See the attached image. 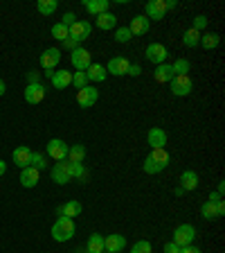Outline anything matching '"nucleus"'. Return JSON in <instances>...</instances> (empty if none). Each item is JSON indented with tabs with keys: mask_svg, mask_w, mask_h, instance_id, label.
Segmentation results:
<instances>
[{
	"mask_svg": "<svg viewBox=\"0 0 225 253\" xmlns=\"http://www.w3.org/2000/svg\"><path fill=\"white\" fill-rule=\"evenodd\" d=\"M169 163H171V156L167 149H151V154L142 163V169L147 174H160L169 168Z\"/></svg>",
	"mask_w": 225,
	"mask_h": 253,
	"instance_id": "obj_1",
	"label": "nucleus"
},
{
	"mask_svg": "<svg viewBox=\"0 0 225 253\" xmlns=\"http://www.w3.org/2000/svg\"><path fill=\"white\" fill-rule=\"evenodd\" d=\"M74 233H77V226H74V219H70V217H59L52 224L54 242H68L74 237Z\"/></svg>",
	"mask_w": 225,
	"mask_h": 253,
	"instance_id": "obj_2",
	"label": "nucleus"
},
{
	"mask_svg": "<svg viewBox=\"0 0 225 253\" xmlns=\"http://www.w3.org/2000/svg\"><path fill=\"white\" fill-rule=\"evenodd\" d=\"M196 235H198V231H196V226H192V224H180V226H176V231H173V237L171 242L176 244V247H189V244H194Z\"/></svg>",
	"mask_w": 225,
	"mask_h": 253,
	"instance_id": "obj_3",
	"label": "nucleus"
},
{
	"mask_svg": "<svg viewBox=\"0 0 225 253\" xmlns=\"http://www.w3.org/2000/svg\"><path fill=\"white\" fill-rule=\"evenodd\" d=\"M169 88L176 97H187L192 90H194V79L189 75H173V79L169 82Z\"/></svg>",
	"mask_w": 225,
	"mask_h": 253,
	"instance_id": "obj_4",
	"label": "nucleus"
},
{
	"mask_svg": "<svg viewBox=\"0 0 225 253\" xmlns=\"http://www.w3.org/2000/svg\"><path fill=\"white\" fill-rule=\"evenodd\" d=\"M38 61H41V68L45 70V77H52V73L57 70L59 61H61V50L59 47H47V50H43Z\"/></svg>",
	"mask_w": 225,
	"mask_h": 253,
	"instance_id": "obj_5",
	"label": "nucleus"
},
{
	"mask_svg": "<svg viewBox=\"0 0 225 253\" xmlns=\"http://www.w3.org/2000/svg\"><path fill=\"white\" fill-rule=\"evenodd\" d=\"M144 57H147V61H151L153 66H162L169 59V50L162 43H149L147 50H144Z\"/></svg>",
	"mask_w": 225,
	"mask_h": 253,
	"instance_id": "obj_6",
	"label": "nucleus"
},
{
	"mask_svg": "<svg viewBox=\"0 0 225 253\" xmlns=\"http://www.w3.org/2000/svg\"><path fill=\"white\" fill-rule=\"evenodd\" d=\"M68 142L65 140H61V138H50V142L45 145V154L50 158H54V161H65L68 158Z\"/></svg>",
	"mask_w": 225,
	"mask_h": 253,
	"instance_id": "obj_7",
	"label": "nucleus"
},
{
	"mask_svg": "<svg viewBox=\"0 0 225 253\" xmlns=\"http://www.w3.org/2000/svg\"><path fill=\"white\" fill-rule=\"evenodd\" d=\"M90 34H93V25H90L88 21H79V18H77V21L68 27V37L74 39L79 45H81L86 39H90Z\"/></svg>",
	"mask_w": 225,
	"mask_h": 253,
	"instance_id": "obj_8",
	"label": "nucleus"
},
{
	"mask_svg": "<svg viewBox=\"0 0 225 253\" xmlns=\"http://www.w3.org/2000/svg\"><path fill=\"white\" fill-rule=\"evenodd\" d=\"M200 215H203V219H207V221H214V219H219V217H223L225 215V201L223 199H219V201H205L203 206H200Z\"/></svg>",
	"mask_w": 225,
	"mask_h": 253,
	"instance_id": "obj_9",
	"label": "nucleus"
},
{
	"mask_svg": "<svg viewBox=\"0 0 225 253\" xmlns=\"http://www.w3.org/2000/svg\"><path fill=\"white\" fill-rule=\"evenodd\" d=\"M70 61H72L74 70L86 73V70H88V66L93 63V54H90L86 47H77V50H72V52H70Z\"/></svg>",
	"mask_w": 225,
	"mask_h": 253,
	"instance_id": "obj_10",
	"label": "nucleus"
},
{
	"mask_svg": "<svg viewBox=\"0 0 225 253\" xmlns=\"http://www.w3.org/2000/svg\"><path fill=\"white\" fill-rule=\"evenodd\" d=\"M97 100H99V90L95 88V86H86V88L77 90V104L81 106V109H90V106L97 104Z\"/></svg>",
	"mask_w": 225,
	"mask_h": 253,
	"instance_id": "obj_11",
	"label": "nucleus"
},
{
	"mask_svg": "<svg viewBox=\"0 0 225 253\" xmlns=\"http://www.w3.org/2000/svg\"><path fill=\"white\" fill-rule=\"evenodd\" d=\"M147 142L151 149H164L167 147V131L162 126H151L147 133Z\"/></svg>",
	"mask_w": 225,
	"mask_h": 253,
	"instance_id": "obj_12",
	"label": "nucleus"
},
{
	"mask_svg": "<svg viewBox=\"0 0 225 253\" xmlns=\"http://www.w3.org/2000/svg\"><path fill=\"white\" fill-rule=\"evenodd\" d=\"M164 14H167V7H164V0H149L144 5V16L149 21H162Z\"/></svg>",
	"mask_w": 225,
	"mask_h": 253,
	"instance_id": "obj_13",
	"label": "nucleus"
},
{
	"mask_svg": "<svg viewBox=\"0 0 225 253\" xmlns=\"http://www.w3.org/2000/svg\"><path fill=\"white\" fill-rule=\"evenodd\" d=\"M126 249V237L120 233H110L104 237V251L106 253H122Z\"/></svg>",
	"mask_w": 225,
	"mask_h": 253,
	"instance_id": "obj_14",
	"label": "nucleus"
},
{
	"mask_svg": "<svg viewBox=\"0 0 225 253\" xmlns=\"http://www.w3.org/2000/svg\"><path fill=\"white\" fill-rule=\"evenodd\" d=\"M11 158H14L16 168L25 169V168H30V163H32V149L27 147V145H18V147L11 152Z\"/></svg>",
	"mask_w": 225,
	"mask_h": 253,
	"instance_id": "obj_15",
	"label": "nucleus"
},
{
	"mask_svg": "<svg viewBox=\"0 0 225 253\" xmlns=\"http://www.w3.org/2000/svg\"><path fill=\"white\" fill-rule=\"evenodd\" d=\"M45 86L43 84H27L25 86V102L27 104H41L45 100Z\"/></svg>",
	"mask_w": 225,
	"mask_h": 253,
	"instance_id": "obj_16",
	"label": "nucleus"
},
{
	"mask_svg": "<svg viewBox=\"0 0 225 253\" xmlns=\"http://www.w3.org/2000/svg\"><path fill=\"white\" fill-rule=\"evenodd\" d=\"M129 66H131V61H129L126 57H113L108 61V66H106V73L115 75V77H122V75H126Z\"/></svg>",
	"mask_w": 225,
	"mask_h": 253,
	"instance_id": "obj_17",
	"label": "nucleus"
},
{
	"mask_svg": "<svg viewBox=\"0 0 225 253\" xmlns=\"http://www.w3.org/2000/svg\"><path fill=\"white\" fill-rule=\"evenodd\" d=\"M149 27H151V21H149L144 14H137L131 18V25H129V30H131L133 37H142V34H147Z\"/></svg>",
	"mask_w": 225,
	"mask_h": 253,
	"instance_id": "obj_18",
	"label": "nucleus"
},
{
	"mask_svg": "<svg viewBox=\"0 0 225 253\" xmlns=\"http://www.w3.org/2000/svg\"><path fill=\"white\" fill-rule=\"evenodd\" d=\"M65 168H68V176L70 181H79V183H86L88 181V169H86L84 163H70V161H65Z\"/></svg>",
	"mask_w": 225,
	"mask_h": 253,
	"instance_id": "obj_19",
	"label": "nucleus"
},
{
	"mask_svg": "<svg viewBox=\"0 0 225 253\" xmlns=\"http://www.w3.org/2000/svg\"><path fill=\"white\" fill-rule=\"evenodd\" d=\"M38 181H41V172H38L36 168H25L21 169V185L23 188H36Z\"/></svg>",
	"mask_w": 225,
	"mask_h": 253,
	"instance_id": "obj_20",
	"label": "nucleus"
},
{
	"mask_svg": "<svg viewBox=\"0 0 225 253\" xmlns=\"http://www.w3.org/2000/svg\"><path fill=\"white\" fill-rule=\"evenodd\" d=\"M50 84L57 90L68 88V86L72 84V73H68V70H54L52 77H50Z\"/></svg>",
	"mask_w": 225,
	"mask_h": 253,
	"instance_id": "obj_21",
	"label": "nucleus"
},
{
	"mask_svg": "<svg viewBox=\"0 0 225 253\" xmlns=\"http://www.w3.org/2000/svg\"><path fill=\"white\" fill-rule=\"evenodd\" d=\"M50 176H52V181L57 185H65L70 181L68 176V168H65V161H59V163L52 165V169H50Z\"/></svg>",
	"mask_w": 225,
	"mask_h": 253,
	"instance_id": "obj_22",
	"label": "nucleus"
},
{
	"mask_svg": "<svg viewBox=\"0 0 225 253\" xmlns=\"http://www.w3.org/2000/svg\"><path fill=\"white\" fill-rule=\"evenodd\" d=\"M81 5H84V9L88 11L90 16H99V14H104V11H108L110 0H81Z\"/></svg>",
	"mask_w": 225,
	"mask_h": 253,
	"instance_id": "obj_23",
	"label": "nucleus"
},
{
	"mask_svg": "<svg viewBox=\"0 0 225 253\" xmlns=\"http://www.w3.org/2000/svg\"><path fill=\"white\" fill-rule=\"evenodd\" d=\"M198 174L194 172V169H185L183 174H180V188L185 190V192H192V190L198 188Z\"/></svg>",
	"mask_w": 225,
	"mask_h": 253,
	"instance_id": "obj_24",
	"label": "nucleus"
},
{
	"mask_svg": "<svg viewBox=\"0 0 225 253\" xmlns=\"http://www.w3.org/2000/svg\"><path fill=\"white\" fill-rule=\"evenodd\" d=\"M86 77H88V84L90 82H93V84H99V82H104V79L108 77V73H106V68L101 63H90L88 70H86Z\"/></svg>",
	"mask_w": 225,
	"mask_h": 253,
	"instance_id": "obj_25",
	"label": "nucleus"
},
{
	"mask_svg": "<svg viewBox=\"0 0 225 253\" xmlns=\"http://www.w3.org/2000/svg\"><path fill=\"white\" fill-rule=\"evenodd\" d=\"M95 25L99 27V30H115L117 27V16L115 14H110V11H104V14L99 16H95Z\"/></svg>",
	"mask_w": 225,
	"mask_h": 253,
	"instance_id": "obj_26",
	"label": "nucleus"
},
{
	"mask_svg": "<svg viewBox=\"0 0 225 253\" xmlns=\"http://www.w3.org/2000/svg\"><path fill=\"white\" fill-rule=\"evenodd\" d=\"M81 211H84V206L79 204V201H68V204H63L61 208L57 211L59 217H70V219H74V217L81 215Z\"/></svg>",
	"mask_w": 225,
	"mask_h": 253,
	"instance_id": "obj_27",
	"label": "nucleus"
},
{
	"mask_svg": "<svg viewBox=\"0 0 225 253\" xmlns=\"http://www.w3.org/2000/svg\"><path fill=\"white\" fill-rule=\"evenodd\" d=\"M153 79L158 84H169L173 79V70H171V63H162V66H156V73H153Z\"/></svg>",
	"mask_w": 225,
	"mask_h": 253,
	"instance_id": "obj_28",
	"label": "nucleus"
},
{
	"mask_svg": "<svg viewBox=\"0 0 225 253\" xmlns=\"http://www.w3.org/2000/svg\"><path fill=\"white\" fill-rule=\"evenodd\" d=\"M86 251L88 253H104V235L99 233H93L86 242Z\"/></svg>",
	"mask_w": 225,
	"mask_h": 253,
	"instance_id": "obj_29",
	"label": "nucleus"
},
{
	"mask_svg": "<svg viewBox=\"0 0 225 253\" xmlns=\"http://www.w3.org/2000/svg\"><path fill=\"white\" fill-rule=\"evenodd\" d=\"M219 43H221V37L216 32H203L198 45H203L205 50H214V47H219Z\"/></svg>",
	"mask_w": 225,
	"mask_h": 253,
	"instance_id": "obj_30",
	"label": "nucleus"
},
{
	"mask_svg": "<svg viewBox=\"0 0 225 253\" xmlns=\"http://www.w3.org/2000/svg\"><path fill=\"white\" fill-rule=\"evenodd\" d=\"M70 163H84L86 161V147L84 145H70L68 147V158Z\"/></svg>",
	"mask_w": 225,
	"mask_h": 253,
	"instance_id": "obj_31",
	"label": "nucleus"
},
{
	"mask_svg": "<svg viewBox=\"0 0 225 253\" xmlns=\"http://www.w3.org/2000/svg\"><path fill=\"white\" fill-rule=\"evenodd\" d=\"M36 9H38V14H43V16H52L54 11L59 9V0H38Z\"/></svg>",
	"mask_w": 225,
	"mask_h": 253,
	"instance_id": "obj_32",
	"label": "nucleus"
},
{
	"mask_svg": "<svg viewBox=\"0 0 225 253\" xmlns=\"http://www.w3.org/2000/svg\"><path fill=\"white\" fill-rule=\"evenodd\" d=\"M171 70H173V75H189L192 73V61L185 59V57H180L171 63Z\"/></svg>",
	"mask_w": 225,
	"mask_h": 253,
	"instance_id": "obj_33",
	"label": "nucleus"
},
{
	"mask_svg": "<svg viewBox=\"0 0 225 253\" xmlns=\"http://www.w3.org/2000/svg\"><path fill=\"white\" fill-rule=\"evenodd\" d=\"M200 43V32H196V30H185V34H183V45L185 47H196Z\"/></svg>",
	"mask_w": 225,
	"mask_h": 253,
	"instance_id": "obj_34",
	"label": "nucleus"
},
{
	"mask_svg": "<svg viewBox=\"0 0 225 253\" xmlns=\"http://www.w3.org/2000/svg\"><path fill=\"white\" fill-rule=\"evenodd\" d=\"M133 39L131 30H129V25H122V27H115V41L117 43H129Z\"/></svg>",
	"mask_w": 225,
	"mask_h": 253,
	"instance_id": "obj_35",
	"label": "nucleus"
},
{
	"mask_svg": "<svg viewBox=\"0 0 225 253\" xmlns=\"http://www.w3.org/2000/svg\"><path fill=\"white\" fill-rule=\"evenodd\" d=\"M32 168H36L38 172L41 169H45L47 168V158H45V154H38V152H32Z\"/></svg>",
	"mask_w": 225,
	"mask_h": 253,
	"instance_id": "obj_36",
	"label": "nucleus"
},
{
	"mask_svg": "<svg viewBox=\"0 0 225 253\" xmlns=\"http://www.w3.org/2000/svg\"><path fill=\"white\" fill-rule=\"evenodd\" d=\"M50 32H52V37L57 39V41H61V43L65 41V39H68V27L61 25V23H54L52 30H50Z\"/></svg>",
	"mask_w": 225,
	"mask_h": 253,
	"instance_id": "obj_37",
	"label": "nucleus"
},
{
	"mask_svg": "<svg viewBox=\"0 0 225 253\" xmlns=\"http://www.w3.org/2000/svg\"><path fill=\"white\" fill-rule=\"evenodd\" d=\"M72 86H74L77 90L86 88V86H88V77H86V73H81V70L72 73Z\"/></svg>",
	"mask_w": 225,
	"mask_h": 253,
	"instance_id": "obj_38",
	"label": "nucleus"
},
{
	"mask_svg": "<svg viewBox=\"0 0 225 253\" xmlns=\"http://www.w3.org/2000/svg\"><path fill=\"white\" fill-rule=\"evenodd\" d=\"M131 253H153V247L149 240H137L131 247Z\"/></svg>",
	"mask_w": 225,
	"mask_h": 253,
	"instance_id": "obj_39",
	"label": "nucleus"
},
{
	"mask_svg": "<svg viewBox=\"0 0 225 253\" xmlns=\"http://www.w3.org/2000/svg\"><path fill=\"white\" fill-rule=\"evenodd\" d=\"M207 23H210V18H207L205 14H198L194 18V25H192V30H196V32H200V34H203V32L207 30Z\"/></svg>",
	"mask_w": 225,
	"mask_h": 253,
	"instance_id": "obj_40",
	"label": "nucleus"
},
{
	"mask_svg": "<svg viewBox=\"0 0 225 253\" xmlns=\"http://www.w3.org/2000/svg\"><path fill=\"white\" fill-rule=\"evenodd\" d=\"M61 47H63V50H68V52H72V50H77V47H81V45H79V43L77 41H74V39H65V41H63L61 43Z\"/></svg>",
	"mask_w": 225,
	"mask_h": 253,
	"instance_id": "obj_41",
	"label": "nucleus"
},
{
	"mask_svg": "<svg viewBox=\"0 0 225 253\" xmlns=\"http://www.w3.org/2000/svg\"><path fill=\"white\" fill-rule=\"evenodd\" d=\"M74 21H77V16H74V11H65V14H63V18H61V25L70 27Z\"/></svg>",
	"mask_w": 225,
	"mask_h": 253,
	"instance_id": "obj_42",
	"label": "nucleus"
},
{
	"mask_svg": "<svg viewBox=\"0 0 225 253\" xmlns=\"http://www.w3.org/2000/svg\"><path fill=\"white\" fill-rule=\"evenodd\" d=\"M25 77H27V84H41V73H36V70H30Z\"/></svg>",
	"mask_w": 225,
	"mask_h": 253,
	"instance_id": "obj_43",
	"label": "nucleus"
},
{
	"mask_svg": "<svg viewBox=\"0 0 225 253\" xmlns=\"http://www.w3.org/2000/svg\"><path fill=\"white\" fill-rule=\"evenodd\" d=\"M126 75H131V77H140V75H142V66H140V63H131V66H129V70H126Z\"/></svg>",
	"mask_w": 225,
	"mask_h": 253,
	"instance_id": "obj_44",
	"label": "nucleus"
},
{
	"mask_svg": "<svg viewBox=\"0 0 225 253\" xmlns=\"http://www.w3.org/2000/svg\"><path fill=\"white\" fill-rule=\"evenodd\" d=\"M164 253H180V247H176L173 242H167L164 244Z\"/></svg>",
	"mask_w": 225,
	"mask_h": 253,
	"instance_id": "obj_45",
	"label": "nucleus"
},
{
	"mask_svg": "<svg viewBox=\"0 0 225 253\" xmlns=\"http://www.w3.org/2000/svg\"><path fill=\"white\" fill-rule=\"evenodd\" d=\"M180 253H203L198 247H194V244H189V247H183L180 249Z\"/></svg>",
	"mask_w": 225,
	"mask_h": 253,
	"instance_id": "obj_46",
	"label": "nucleus"
},
{
	"mask_svg": "<svg viewBox=\"0 0 225 253\" xmlns=\"http://www.w3.org/2000/svg\"><path fill=\"white\" fill-rule=\"evenodd\" d=\"M164 7H167V9H176V7H178V0H164Z\"/></svg>",
	"mask_w": 225,
	"mask_h": 253,
	"instance_id": "obj_47",
	"label": "nucleus"
},
{
	"mask_svg": "<svg viewBox=\"0 0 225 253\" xmlns=\"http://www.w3.org/2000/svg\"><path fill=\"white\" fill-rule=\"evenodd\" d=\"M223 192H225V183H223V181H219V185H216V195L223 197Z\"/></svg>",
	"mask_w": 225,
	"mask_h": 253,
	"instance_id": "obj_48",
	"label": "nucleus"
},
{
	"mask_svg": "<svg viewBox=\"0 0 225 253\" xmlns=\"http://www.w3.org/2000/svg\"><path fill=\"white\" fill-rule=\"evenodd\" d=\"M7 172V163L5 161H2V158H0V176H2V174Z\"/></svg>",
	"mask_w": 225,
	"mask_h": 253,
	"instance_id": "obj_49",
	"label": "nucleus"
},
{
	"mask_svg": "<svg viewBox=\"0 0 225 253\" xmlns=\"http://www.w3.org/2000/svg\"><path fill=\"white\" fill-rule=\"evenodd\" d=\"M7 93V86H5V82H2V79H0V97H2V95Z\"/></svg>",
	"mask_w": 225,
	"mask_h": 253,
	"instance_id": "obj_50",
	"label": "nucleus"
},
{
	"mask_svg": "<svg viewBox=\"0 0 225 253\" xmlns=\"http://www.w3.org/2000/svg\"><path fill=\"white\" fill-rule=\"evenodd\" d=\"M219 199H223V197L216 195V192H210V201H219Z\"/></svg>",
	"mask_w": 225,
	"mask_h": 253,
	"instance_id": "obj_51",
	"label": "nucleus"
}]
</instances>
